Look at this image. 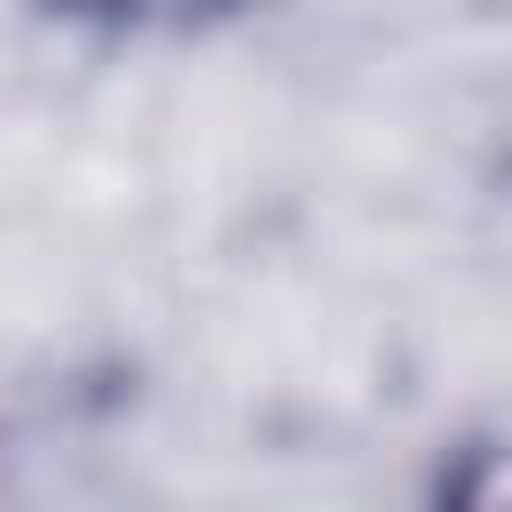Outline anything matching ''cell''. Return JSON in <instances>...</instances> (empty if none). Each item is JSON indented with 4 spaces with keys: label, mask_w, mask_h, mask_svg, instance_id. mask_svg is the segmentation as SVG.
Segmentation results:
<instances>
[{
    "label": "cell",
    "mask_w": 512,
    "mask_h": 512,
    "mask_svg": "<svg viewBox=\"0 0 512 512\" xmlns=\"http://www.w3.org/2000/svg\"><path fill=\"white\" fill-rule=\"evenodd\" d=\"M72 16H96V24H192V16H216V8H240V0H56Z\"/></svg>",
    "instance_id": "6da1fadb"
}]
</instances>
